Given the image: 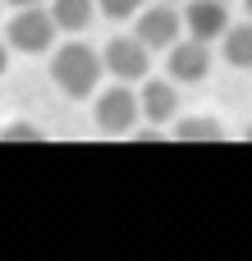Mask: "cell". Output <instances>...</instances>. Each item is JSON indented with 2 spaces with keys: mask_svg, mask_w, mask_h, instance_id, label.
Masks as SVG:
<instances>
[{
  "mask_svg": "<svg viewBox=\"0 0 252 261\" xmlns=\"http://www.w3.org/2000/svg\"><path fill=\"white\" fill-rule=\"evenodd\" d=\"M5 138H41V133H37V128H28V124H9V128H5Z\"/></svg>",
  "mask_w": 252,
  "mask_h": 261,
  "instance_id": "13",
  "label": "cell"
},
{
  "mask_svg": "<svg viewBox=\"0 0 252 261\" xmlns=\"http://www.w3.org/2000/svg\"><path fill=\"white\" fill-rule=\"evenodd\" d=\"M5 64H9V41L0 37V78H5Z\"/></svg>",
  "mask_w": 252,
  "mask_h": 261,
  "instance_id": "14",
  "label": "cell"
},
{
  "mask_svg": "<svg viewBox=\"0 0 252 261\" xmlns=\"http://www.w3.org/2000/svg\"><path fill=\"white\" fill-rule=\"evenodd\" d=\"M138 119H142V106H138V92H129V83H115V87H106V92L92 96V124H96L101 133L119 138V133H129Z\"/></svg>",
  "mask_w": 252,
  "mask_h": 261,
  "instance_id": "3",
  "label": "cell"
},
{
  "mask_svg": "<svg viewBox=\"0 0 252 261\" xmlns=\"http://www.w3.org/2000/svg\"><path fill=\"white\" fill-rule=\"evenodd\" d=\"M101 60H106V73H115L119 83H138V78H147V69H152V50H147V41H142L138 32L110 37L106 50H101Z\"/></svg>",
  "mask_w": 252,
  "mask_h": 261,
  "instance_id": "5",
  "label": "cell"
},
{
  "mask_svg": "<svg viewBox=\"0 0 252 261\" xmlns=\"http://www.w3.org/2000/svg\"><path fill=\"white\" fill-rule=\"evenodd\" d=\"M230 28L225 0H184V32L197 41H220Z\"/></svg>",
  "mask_w": 252,
  "mask_h": 261,
  "instance_id": "8",
  "label": "cell"
},
{
  "mask_svg": "<svg viewBox=\"0 0 252 261\" xmlns=\"http://www.w3.org/2000/svg\"><path fill=\"white\" fill-rule=\"evenodd\" d=\"M165 5H184V0H165Z\"/></svg>",
  "mask_w": 252,
  "mask_h": 261,
  "instance_id": "17",
  "label": "cell"
},
{
  "mask_svg": "<svg viewBox=\"0 0 252 261\" xmlns=\"http://www.w3.org/2000/svg\"><path fill=\"white\" fill-rule=\"evenodd\" d=\"M5 5H14V9H18V5H46V0H5Z\"/></svg>",
  "mask_w": 252,
  "mask_h": 261,
  "instance_id": "15",
  "label": "cell"
},
{
  "mask_svg": "<svg viewBox=\"0 0 252 261\" xmlns=\"http://www.w3.org/2000/svg\"><path fill=\"white\" fill-rule=\"evenodd\" d=\"M133 32L147 41V50H170V46L184 37V9H179V5H165V0L142 5V9L133 14Z\"/></svg>",
  "mask_w": 252,
  "mask_h": 261,
  "instance_id": "4",
  "label": "cell"
},
{
  "mask_svg": "<svg viewBox=\"0 0 252 261\" xmlns=\"http://www.w3.org/2000/svg\"><path fill=\"white\" fill-rule=\"evenodd\" d=\"M55 37H60V23H55L51 5H18L14 18H9V28H5L9 50H23V55L55 50Z\"/></svg>",
  "mask_w": 252,
  "mask_h": 261,
  "instance_id": "2",
  "label": "cell"
},
{
  "mask_svg": "<svg viewBox=\"0 0 252 261\" xmlns=\"http://www.w3.org/2000/svg\"><path fill=\"white\" fill-rule=\"evenodd\" d=\"M138 106H142V119H152V124H174V119H179V83H174L170 73H165V78H142Z\"/></svg>",
  "mask_w": 252,
  "mask_h": 261,
  "instance_id": "7",
  "label": "cell"
},
{
  "mask_svg": "<svg viewBox=\"0 0 252 261\" xmlns=\"http://www.w3.org/2000/svg\"><path fill=\"white\" fill-rule=\"evenodd\" d=\"M142 5H147V0H96V9H101L106 18H133Z\"/></svg>",
  "mask_w": 252,
  "mask_h": 261,
  "instance_id": "12",
  "label": "cell"
},
{
  "mask_svg": "<svg viewBox=\"0 0 252 261\" xmlns=\"http://www.w3.org/2000/svg\"><path fill=\"white\" fill-rule=\"evenodd\" d=\"M220 55H225L234 69H252V18L225 28V37H220Z\"/></svg>",
  "mask_w": 252,
  "mask_h": 261,
  "instance_id": "10",
  "label": "cell"
},
{
  "mask_svg": "<svg viewBox=\"0 0 252 261\" xmlns=\"http://www.w3.org/2000/svg\"><path fill=\"white\" fill-rule=\"evenodd\" d=\"M179 138H188V142H211V138H225V128H220V119H211V115H197V119H179V128H174Z\"/></svg>",
  "mask_w": 252,
  "mask_h": 261,
  "instance_id": "11",
  "label": "cell"
},
{
  "mask_svg": "<svg viewBox=\"0 0 252 261\" xmlns=\"http://www.w3.org/2000/svg\"><path fill=\"white\" fill-rule=\"evenodd\" d=\"M243 9H248V18H252V0H243Z\"/></svg>",
  "mask_w": 252,
  "mask_h": 261,
  "instance_id": "16",
  "label": "cell"
},
{
  "mask_svg": "<svg viewBox=\"0 0 252 261\" xmlns=\"http://www.w3.org/2000/svg\"><path fill=\"white\" fill-rule=\"evenodd\" d=\"M248 138H252V124H248Z\"/></svg>",
  "mask_w": 252,
  "mask_h": 261,
  "instance_id": "18",
  "label": "cell"
},
{
  "mask_svg": "<svg viewBox=\"0 0 252 261\" xmlns=\"http://www.w3.org/2000/svg\"><path fill=\"white\" fill-rule=\"evenodd\" d=\"M51 14H55L60 32H87L101 9H96V0H51Z\"/></svg>",
  "mask_w": 252,
  "mask_h": 261,
  "instance_id": "9",
  "label": "cell"
},
{
  "mask_svg": "<svg viewBox=\"0 0 252 261\" xmlns=\"http://www.w3.org/2000/svg\"><path fill=\"white\" fill-rule=\"evenodd\" d=\"M101 73H106V60H101V50H92L87 41H64V46L51 50V83H55L64 96H73V101L96 96Z\"/></svg>",
  "mask_w": 252,
  "mask_h": 261,
  "instance_id": "1",
  "label": "cell"
},
{
  "mask_svg": "<svg viewBox=\"0 0 252 261\" xmlns=\"http://www.w3.org/2000/svg\"><path fill=\"white\" fill-rule=\"evenodd\" d=\"M165 73L179 83V87H193L211 73V41H197V37H179L170 50H165Z\"/></svg>",
  "mask_w": 252,
  "mask_h": 261,
  "instance_id": "6",
  "label": "cell"
}]
</instances>
